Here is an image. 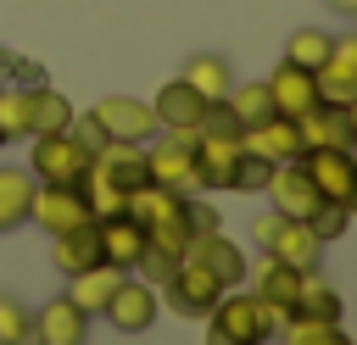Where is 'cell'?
Here are the masks:
<instances>
[{
  "mask_svg": "<svg viewBox=\"0 0 357 345\" xmlns=\"http://www.w3.org/2000/svg\"><path fill=\"white\" fill-rule=\"evenodd\" d=\"M206 317H212L223 334H234L240 345H268V339L279 334V323H284V317H279V312H273L257 289H245V284L223 289V300H218Z\"/></svg>",
  "mask_w": 357,
  "mask_h": 345,
  "instance_id": "6da1fadb",
  "label": "cell"
},
{
  "mask_svg": "<svg viewBox=\"0 0 357 345\" xmlns=\"http://www.w3.org/2000/svg\"><path fill=\"white\" fill-rule=\"evenodd\" d=\"M145 172H151V184H167V189H178V195H201V189H206L201 161H195V139H184V134H156V139H145Z\"/></svg>",
  "mask_w": 357,
  "mask_h": 345,
  "instance_id": "7a4b0ae2",
  "label": "cell"
},
{
  "mask_svg": "<svg viewBox=\"0 0 357 345\" xmlns=\"http://www.w3.org/2000/svg\"><path fill=\"white\" fill-rule=\"evenodd\" d=\"M223 300V278L190 256H178L173 278L162 284V312H178V317H206L212 306Z\"/></svg>",
  "mask_w": 357,
  "mask_h": 345,
  "instance_id": "3957f363",
  "label": "cell"
},
{
  "mask_svg": "<svg viewBox=\"0 0 357 345\" xmlns=\"http://www.w3.org/2000/svg\"><path fill=\"white\" fill-rule=\"evenodd\" d=\"M28 172H33L39 184H84V172H89V150H84L73 134H33Z\"/></svg>",
  "mask_w": 357,
  "mask_h": 345,
  "instance_id": "277c9868",
  "label": "cell"
},
{
  "mask_svg": "<svg viewBox=\"0 0 357 345\" xmlns=\"http://www.w3.org/2000/svg\"><path fill=\"white\" fill-rule=\"evenodd\" d=\"M100 317H106L117 334H145V328L162 317V289H156V284H145V278H134V273H123Z\"/></svg>",
  "mask_w": 357,
  "mask_h": 345,
  "instance_id": "5b68a950",
  "label": "cell"
},
{
  "mask_svg": "<svg viewBox=\"0 0 357 345\" xmlns=\"http://www.w3.org/2000/svg\"><path fill=\"white\" fill-rule=\"evenodd\" d=\"M89 200L78 184H33V200H28V223L45 228V234H67L78 223H89Z\"/></svg>",
  "mask_w": 357,
  "mask_h": 345,
  "instance_id": "8992f818",
  "label": "cell"
},
{
  "mask_svg": "<svg viewBox=\"0 0 357 345\" xmlns=\"http://www.w3.org/2000/svg\"><path fill=\"white\" fill-rule=\"evenodd\" d=\"M307 178L318 189V200H335V206H351L357 195V150L351 145H324V150H307Z\"/></svg>",
  "mask_w": 357,
  "mask_h": 345,
  "instance_id": "52a82bcc",
  "label": "cell"
},
{
  "mask_svg": "<svg viewBox=\"0 0 357 345\" xmlns=\"http://www.w3.org/2000/svg\"><path fill=\"white\" fill-rule=\"evenodd\" d=\"M28 345H89V312L73 306L67 295H50V300L33 312Z\"/></svg>",
  "mask_w": 357,
  "mask_h": 345,
  "instance_id": "ba28073f",
  "label": "cell"
},
{
  "mask_svg": "<svg viewBox=\"0 0 357 345\" xmlns=\"http://www.w3.org/2000/svg\"><path fill=\"white\" fill-rule=\"evenodd\" d=\"M89 111L106 122V134H112V139H128V145H145V139H156V134H162V128H156L151 100H134V95H106V100H95Z\"/></svg>",
  "mask_w": 357,
  "mask_h": 345,
  "instance_id": "9c48e42d",
  "label": "cell"
},
{
  "mask_svg": "<svg viewBox=\"0 0 357 345\" xmlns=\"http://www.w3.org/2000/svg\"><path fill=\"white\" fill-rule=\"evenodd\" d=\"M151 111H156V128H162V134H184V139H195V134H201V111H206V100H201L184 78H173V83L156 89Z\"/></svg>",
  "mask_w": 357,
  "mask_h": 345,
  "instance_id": "30bf717a",
  "label": "cell"
},
{
  "mask_svg": "<svg viewBox=\"0 0 357 345\" xmlns=\"http://www.w3.org/2000/svg\"><path fill=\"white\" fill-rule=\"evenodd\" d=\"M262 195H268V206H273V211H284V217H312V206H318V189H312V178H307V161H301V156H296V161H279Z\"/></svg>",
  "mask_w": 357,
  "mask_h": 345,
  "instance_id": "8fae6325",
  "label": "cell"
},
{
  "mask_svg": "<svg viewBox=\"0 0 357 345\" xmlns=\"http://www.w3.org/2000/svg\"><path fill=\"white\" fill-rule=\"evenodd\" d=\"M184 256H190V262H201V267H212V273L223 278V289H234V284H245V273H251V262H245V250H240V239H229L223 228H212V234H195Z\"/></svg>",
  "mask_w": 357,
  "mask_h": 345,
  "instance_id": "7c38bea8",
  "label": "cell"
},
{
  "mask_svg": "<svg viewBox=\"0 0 357 345\" xmlns=\"http://www.w3.org/2000/svg\"><path fill=\"white\" fill-rule=\"evenodd\" d=\"M240 139H245V150L268 156L273 167H279V161H296V156L307 150V145H301V122H296V117H284V111L262 117V122H257V128H245Z\"/></svg>",
  "mask_w": 357,
  "mask_h": 345,
  "instance_id": "4fadbf2b",
  "label": "cell"
},
{
  "mask_svg": "<svg viewBox=\"0 0 357 345\" xmlns=\"http://www.w3.org/2000/svg\"><path fill=\"white\" fill-rule=\"evenodd\" d=\"M50 262H56L61 278L95 267V262H100V223L89 217V223H78V228H67V234H50Z\"/></svg>",
  "mask_w": 357,
  "mask_h": 345,
  "instance_id": "5bb4252c",
  "label": "cell"
},
{
  "mask_svg": "<svg viewBox=\"0 0 357 345\" xmlns=\"http://www.w3.org/2000/svg\"><path fill=\"white\" fill-rule=\"evenodd\" d=\"M245 278H251V289H257L279 317H290L296 289H301V267H290V262H279V256H268V250H262V262H257Z\"/></svg>",
  "mask_w": 357,
  "mask_h": 345,
  "instance_id": "9a60e30c",
  "label": "cell"
},
{
  "mask_svg": "<svg viewBox=\"0 0 357 345\" xmlns=\"http://www.w3.org/2000/svg\"><path fill=\"white\" fill-rule=\"evenodd\" d=\"M268 95H273V111H284V117H301V111H312V106H318V78H312L307 67H290V61H279V67L268 72Z\"/></svg>",
  "mask_w": 357,
  "mask_h": 345,
  "instance_id": "2e32d148",
  "label": "cell"
},
{
  "mask_svg": "<svg viewBox=\"0 0 357 345\" xmlns=\"http://www.w3.org/2000/svg\"><path fill=\"white\" fill-rule=\"evenodd\" d=\"M89 167H95L106 184H117L123 195L139 189V184L151 178V172H145V145H128V139H112L100 156H89Z\"/></svg>",
  "mask_w": 357,
  "mask_h": 345,
  "instance_id": "e0dca14e",
  "label": "cell"
},
{
  "mask_svg": "<svg viewBox=\"0 0 357 345\" xmlns=\"http://www.w3.org/2000/svg\"><path fill=\"white\" fill-rule=\"evenodd\" d=\"M240 150H245L240 134H195V161H201L206 189H229V172H234Z\"/></svg>",
  "mask_w": 357,
  "mask_h": 345,
  "instance_id": "ac0fdd59",
  "label": "cell"
},
{
  "mask_svg": "<svg viewBox=\"0 0 357 345\" xmlns=\"http://www.w3.org/2000/svg\"><path fill=\"white\" fill-rule=\"evenodd\" d=\"M100 223V262H112V267H134V256L145 250V228L128 217V211H112V217H95Z\"/></svg>",
  "mask_w": 357,
  "mask_h": 345,
  "instance_id": "d6986e66",
  "label": "cell"
},
{
  "mask_svg": "<svg viewBox=\"0 0 357 345\" xmlns=\"http://www.w3.org/2000/svg\"><path fill=\"white\" fill-rule=\"evenodd\" d=\"M290 317H312V323H340L346 317V300H340V289L318 273V267H307L301 273V289H296V306H290Z\"/></svg>",
  "mask_w": 357,
  "mask_h": 345,
  "instance_id": "ffe728a7",
  "label": "cell"
},
{
  "mask_svg": "<svg viewBox=\"0 0 357 345\" xmlns=\"http://www.w3.org/2000/svg\"><path fill=\"white\" fill-rule=\"evenodd\" d=\"M301 122V145L307 150H324V145H357V134H351V122H346V106H312V111H301L296 117ZM301 150V156H307Z\"/></svg>",
  "mask_w": 357,
  "mask_h": 345,
  "instance_id": "44dd1931",
  "label": "cell"
},
{
  "mask_svg": "<svg viewBox=\"0 0 357 345\" xmlns=\"http://www.w3.org/2000/svg\"><path fill=\"white\" fill-rule=\"evenodd\" d=\"M117 278H123V267L95 262V267H84V273H73L61 295H67L73 306H84L89 317H100V312H106V300H112V289H117Z\"/></svg>",
  "mask_w": 357,
  "mask_h": 345,
  "instance_id": "7402d4cb",
  "label": "cell"
},
{
  "mask_svg": "<svg viewBox=\"0 0 357 345\" xmlns=\"http://www.w3.org/2000/svg\"><path fill=\"white\" fill-rule=\"evenodd\" d=\"M268 256H279V262H290V267H318V256H324V239L301 223V217H284L279 223V234L268 239Z\"/></svg>",
  "mask_w": 357,
  "mask_h": 345,
  "instance_id": "603a6c76",
  "label": "cell"
},
{
  "mask_svg": "<svg viewBox=\"0 0 357 345\" xmlns=\"http://www.w3.org/2000/svg\"><path fill=\"white\" fill-rule=\"evenodd\" d=\"M178 206H184V195H178V189H167V184H151V178H145L139 189H128V200H123V211H128L139 228H156V223H162V217H173Z\"/></svg>",
  "mask_w": 357,
  "mask_h": 345,
  "instance_id": "cb8c5ba5",
  "label": "cell"
},
{
  "mask_svg": "<svg viewBox=\"0 0 357 345\" xmlns=\"http://www.w3.org/2000/svg\"><path fill=\"white\" fill-rule=\"evenodd\" d=\"M33 172L28 167H0V234L28 223V200H33Z\"/></svg>",
  "mask_w": 357,
  "mask_h": 345,
  "instance_id": "d4e9b609",
  "label": "cell"
},
{
  "mask_svg": "<svg viewBox=\"0 0 357 345\" xmlns=\"http://www.w3.org/2000/svg\"><path fill=\"white\" fill-rule=\"evenodd\" d=\"M28 122H33V134H67V128H73V100H67L61 89L39 83V89H28ZM33 134H28V139H33Z\"/></svg>",
  "mask_w": 357,
  "mask_h": 345,
  "instance_id": "484cf974",
  "label": "cell"
},
{
  "mask_svg": "<svg viewBox=\"0 0 357 345\" xmlns=\"http://www.w3.org/2000/svg\"><path fill=\"white\" fill-rule=\"evenodd\" d=\"M201 100H223L229 95V83H234V72H229V61L218 56V50H201V56H190V67L178 72Z\"/></svg>",
  "mask_w": 357,
  "mask_h": 345,
  "instance_id": "4316f807",
  "label": "cell"
},
{
  "mask_svg": "<svg viewBox=\"0 0 357 345\" xmlns=\"http://www.w3.org/2000/svg\"><path fill=\"white\" fill-rule=\"evenodd\" d=\"M329 50H335V33H329V28H296V33L284 39V56H279V61L318 72V67L329 61Z\"/></svg>",
  "mask_w": 357,
  "mask_h": 345,
  "instance_id": "83f0119b",
  "label": "cell"
},
{
  "mask_svg": "<svg viewBox=\"0 0 357 345\" xmlns=\"http://www.w3.org/2000/svg\"><path fill=\"white\" fill-rule=\"evenodd\" d=\"M229 111L240 117V134L245 128H257L262 117H273V95H268V78H257V83H229Z\"/></svg>",
  "mask_w": 357,
  "mask_h": 345,
  "instance_id": "f1b7e54d",
  "label": "cell"
},
{
  "mask_svg": "<svg viewBox=\"0 0 357 345\" xmlns=\"http://www.w3.org/2000/svg\"><path fill=\"white\" fill-rule=\"evenodd\" d=\"M273 345H351V334L340 323H312V317H284Z\"/></svg>",
  "mask_w": 357,
  "mask_h": 345,
  "instance_id": "f546056e",
  "label": "cell"
},
{
  "mask_svg": "<svg viewBox=\"0 0 357 345\" xmlns=\"http://www.w3.org/2000/svg\"><path fill=\"white\" fill-rule=\"evenodd\" d=\"M28 89L22 83H0V139H28Z\"/></svg>",
  "mask_w": 357,
  "mask_h": 345,
  "instance_id": "4dcf8cb0",
  "label": "cell"
},
{
  "mask_svg": "<svg viewBox=\"0 0 357 345\" xmlns=\"http://www.w3.org/2000/svg\"><path fill=\"white\" fill-rule=\"evenodd\" d=\"M268 178H273V161L257 156V150H240V161H234V172H229V189H234V195H262Z\"/></svg>",
  "mask_w": 357,
  "mask_h": 345,
  "instance_id": "1f68e13d",
  "label": "cell"
},
{
  "mask_svg": "<svg viewBox=\"0 0 357 345\" xmlns=\"http://www.w3.org/2000/svg\"><path fill=\"white\" fill-rule=\"evenodd\" d=\"M301 223H307V228H312V234H318L324 245H335V239H340V234L351 228V206H335V200H318V206H312V217H301Z\"/></svg>",
  "mask_w": 357,
  "mask_h": 345,
  "instance_id": "d6a6232c",
  "label": "cell"
},
{
  "mask_svg": "<svg viewBox=\"0 0 357 345\" xmlns=\"http://www.w3.org/2000/svg\"><path fill=\"white\" fill-rule=\"evenodd\" d=\"M173 267H178V256H173V250H162V245H151V239H145V250H139V256H134V267H128V273H134V278H145V284H156V289H162V284H167V278H173Z\"/></svg>",
  "mask_w": 357,
  "mask_h": 345,
  "instance_id": "836d02e7",
  "label": "cell"
},
{
  "mask_svg": "<svg viewBox=\"0 0 357 345\" xmlns=\"http://www.w3.org/2000/svg\"><path fill=\"white\" fill-rule=\"evenodd\" d=\"M33 334V312L17 295H0V345H28Z\"/></svg>",
  "mask_w": 357,
  "mask_h": 345,
  "instance_id": "e575fe53",
  "label": "cell"
},
{
  "mask_svg": "<svg viewBox=\"0 0 357 345\" xmlns=\"http://www.w3.org/2000/svg\"><path fill=\"white\" fill-rule=\"evenodd\" d=\"M145 239H151V245H162V250H173V256H184V250H190V239H195V234H190V223H184V206H178L173 217H162L156 228H145Z\"/></svg>",
  "mask_w": 357,
  "mask_h": 345,
  "instance_id": "d590c367",
  "label": "cell"
},
{
  "mask_svg": "<svg viewBox=\"0 0 357 345\" xmlns=\"http://www.w3.org/2000/svg\"><path fill=\"white\" fill-rule=\"evenodd\" d=\"M67 134H73V139H78L89 156H100V150L112 145V134H106V122H100L95 111H73V128H67Z\"/></svg>",
  "mask_w": 357,
  "mask_h": 345,
  "instance_id": "8d00e7d4",
  "label": "cell"
},
{
  "mask_svg": "<svg viewBox=\"0 0 357 345\" xmlns=\"http://www.w3.org/2000/svg\"><path fill=\"white\" fill-rule=\"evenodd\" d=\"M184 223H190V234H212V228H223V217H218V206L206 200V189H201V195H184Z\"/></svg>",
  "mask_w": 357,
  "mask_h": 345,
  "instance_id": "74e56055",
  "label": "cell"
},
{
  "mask_svg": "<svg viewBox=\"0 0 357 345\" xmlns=\"http://www.w3.org/2000/svg\"><path fill=\"white\" fill-rule=\"evenodd\" d=\"M329 61H335V67H346V72H357V33H335Z\"/></svg>",
  "mask_w": 357,
  "mask_h": 345,
  "instance_id": "f35d334b",
  "label": "cell"
},
{
  "mask_svg": "<svg viewBox=\"0 0 357 345\" xmlns=\"http://www.w3.org/2000/svg\"><path fill=\"white\" fill-rule=\"evenodd\" d=\"M279 223H284V211H262V217H251V239L268 250V239L279 234Z\"/></svg>",
  "mask_w": 357,
  "mask_h": 345,
  "instance_id": "ab89813d",
  "label": "cell"
},
{
  "mask_svg": "<svg viewBox=\"0 0 357 345\" xmlns=\"http://www.w3.org/2000/svg\"><path fill=\"white\" fill-rule=\"evenodd\" d=\"M201 323H206V345H240V339H234V334H223L212 317H201Z\"/></svg>",
  "mask_w": 357,
  "mask_h": 345,
  "instance_id": "60d3db41",
  "label": "cell"
},
{
  "mask_svg": "<svg viewBox=\"0 0 357 345\" xmlns=\"http://www.w3.org/2000/svg\"><path fill=\"white\" fill-rule=\"evenodd\" d=\"M329 11H340V17H357V0H329Z\"/></svg>",
  "mask_w": 357,
  "mask_h": 345,
  "instance_id": "b9f144b4",
  "label": "cell"
},
{
  "mask_svg": "<svg viewBox=\"0 0 357 345\" xmlns=\"http://www.w3.org/2000/svg\"><path fill=\"white\" fill-rule=\"evenodd\" d=\"M346 122H351V134H357V100H351V106H346Z\"/></svg>",
  "mask_w": 357,
  "mask_h": 345,
  "instance_id": "7bdbcfd3",
  "label": "cell"
},
{
  "mask_svg": "<svg viewBox=\"0 0 357 345\" xmlns=\"http://www.w3.org/2000/svg\"><path fill=\"white\" fill-rule=\"evenodd\" d=\"M351 150H357V145H351Z\"/></svg>",
  "mask_w": 357,
  "mask_h": 345,
  "instance_id": "ee69618b",
  "label": "cell"
},
{
  "mask_svg": "<svg viewBox=\"0 0 357 345\" xmlns=\"http://www.w3.org/2000/svg\"><path fill=\"white\" fill-rule=\"evenodd\" d=\"M0 145H6V139H0Z\"/></svg>",
  "mask_w": 357,
  "mask_h": 345,
  "instance_id": "f6af8a7d",
  "label": "cell"
}]
</instances>
